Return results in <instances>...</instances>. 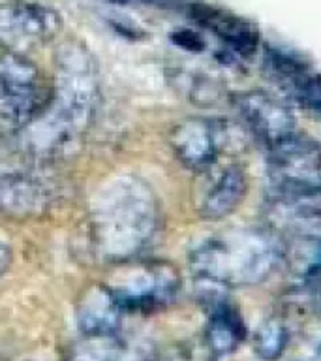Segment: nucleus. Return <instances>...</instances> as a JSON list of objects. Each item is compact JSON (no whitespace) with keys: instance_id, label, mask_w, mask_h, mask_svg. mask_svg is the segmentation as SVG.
Listing matches in <instances>:
<instances>
[{"instance_id":"1a4fd4ad","label":"nucleus","mask_w":321,"mask_h":361,"mask_svg":"<svg viewBox=\"0 0 321 361\" xmlns=\"http://www.w3.org/2000/svg\"><path fill=\"white\" fill-rule=\"evenodd\" d=\"M231 104L241 115L242 123L246 124L248 132L265 143L267 149L297 132V118L291 107L267 90L252 89L239 92L231 98Z\"/></svg>"},{"instance_id":"4be33fe9","label":"nucleus","mask_w":321,"mask_h":361,"mask_svg":"<svg viewBox=\"0 0 321 361\" xmlns=\"http://www.w3.org/2000/svg\"><path fill=\"white\" fill-rule=\"evenodd\" d=\"M320 203H321V186H320Z\"/></svg>"},{"instance_id":"20e7f679","label":"nucleus","mask_w":321,"mask_h":361,"mask_svg":"<svg viewBox=\"0 0 321 361\" xmlns=\"http://www.w3.org/2000/svg\"><path fill=\"white\" fill-rule=\"evenodd\" d=\"M124 314L151 316L177 301L182 286L179 269L163 259H130L106 282Z\"/></svg>"},{"instance_id":"dca6fc26","label":"nucleus","mask_w":321,"mask_h":361,"mask_svg":"<svg viewBox=\"0 0 321 361\" xmlns=\"http://www.w3.org/2000/svg\"><path fill=\"white\" fill-rule=\"evenodd\" d=\"M289 343V327L278 314L267 316L252 335V348L261 361L280 360Z\"/></svg>"},{"instance_id":"9d476101","label":"nucleus","mask_w":321,"mask_h":361,"mask_svg":"<svg viewBox=\"0 0 321 361\" xmlns=\"http://www.w3.org/2000/svg\"><path fill=\"white\" fill-rule=\"evenodd\" d=\"M188 13L199 27L218 36L231 53L248 59L256 55V51L259 49V28L246 17L208 4H190Z\"/></svg>"},{"instance_id":"6e6552de","label":"nucleus","mask_w":321,"mask_h":361,"mask_svg":"<svg viewBox=\"0 0 321 361\" xmlns=\"http://www.w3.org/2000/svg\"><path fill=\"white\" fill-rule=\"evenodd\" d=\"M62 19L58 11L34 0H6L0 4V45L13 53H25L49 44L58 36Z\"/></svg>"},{"instance_id":"f257e3e1","label":"nucleus","mask_w":321,"mask_h":361,"mask_svg":"<svg viewBox=\"0 0 321 361\" xmlns=\"http://www.w3.org/2000/svg\"><path fill=\"white\" fill-rule=\"evenodd\" d=\"M100 104L96 61L79 44H66L56 56L49 104L23 128L28 152L51 157L72 145L89 128Z\"/></svg>"},{"instance_id":"4468645a","label":"nucleus","mask_w":321,"mask_h":361,"mask_svg":"<svg viewBox=\"0 0 321 361\" xmlns=\"http://www.w3.org/2000/svg\"><path fill=\"white\" fill-rule=\"evenodd\" d=\"M248 194V173L241 164H229L220 169L199 203V214L205 220H224L241 207Z\"/></svg>"},{"instance_id":"f03ea898","label":"nucleus","mask_w":321,"mask_h":361,"mask_svg":"<svg viewBox=\"0 0 321 361\" xmlns=\"http://www.w3.org/2000/svg\"><path fill=\"white\" fill-rule=\"evenodd\" d=\"M160 203L156 192L137 175L113 177L90 205V243L98 258L124 264L135 259L156 237Z\"/></svg>"},{"instance_id":"f8f14e48","label":"nucleus","mask_w":321,"mask_h":361,"mask_svg":"<svg viewBox=\"0 0 321 361\" xmlns=\"http://www.w3.org/2000/svg\"><path fill=\"white\" fill-rule=\"evenodd\" d=\"M122 309L106 284L84 288L75 303V320L81 335H111L122 327Z\"/></svg>"},{"instance_id":"412c9836","label":"nucleus","mask_w":321,"mask_h":361,"mask_svg":"<svg viewBox=\"0 0 321 361\" xmlns=\"http://www.w3.org/2000/svg\"><path fill=\"white\" fill-rule=\"evenodd\" d=\"M113 2H122V4H126V2H141V0H113Z\"/></svg>"},{"instance_id":"423d86ee","label":"nucleus","mask_w":321,"mask_h":361,"mask_svg":"<svg viewBox=\"0 0 321 361\" xmlns=\"http://www.w3.org/2000/svg\"><path fill=\"white\" fill-rule=\"evenodd\" d=\"M51 89L27 56L0 51V121L25 128L49 104Z\"/></svg>"},{"instance_id":"ddd939ff","label":"nucleus","mask_w":321,"mask_h":361,"mask_svg":"<svg viewBox=\"0 0 321 361\" xmlns=\"http://www.w3.org/2000/svg\"><path fill=\"white\" fill-rule=\"evenodd\" d=\"M51 190L39 179L25 173L0 175V211L13 219H30L47 211Z\"/></svg>"},{"instance_id":"39448f33","label":"nucleus","mask_w":321,"mask_h":361,"mask_svg":"<svg viewBox=\"0 0 321 361\" xmlns=\"http://www.w3.org/2000/svg\"><path fill=\"white\" fill-rule=\"evenodd\" d=\"M269 173L278 202H320L321 140L293 132L269 149Z\"/></svg>"},{"instance_id":"9b49d317","label":"nucleus","mask_w":321,"mask_h":361,"mask_svg":"<svg viewBox=\"0 0 321 361\" xmlns=\"http://www.w3.org/2000/svg\"><path fill=\"white\" fill-rule=\"evenodd\" d=\"M154 348L143 338L111 335H83L70 350V361H152Z\"/></svg>"},{"instance_id":"6ab92c4d","label":"nucleus","mask_w":321,"mask_h":361,"mask_svg":"<svg viewBox=\"0 0 321 361\" xmlns=\"http://www.w3.org/2000/svg\"><path fill=\"white\" fill-rule=\"evenodd\" d=\"M171 39L175 44L182 47L186 51H191V53H199V51L205 49V39L199 32L196 30H188V28H179L177 32L171 34Z\"/></svg>"},{"instance_id":"aec40b11","label":"nucleus","mask_w":321,"mask_h":361,"mask_svg":"<svg viewBox=\"0 0 321 361\" xmlns=\"http://www.w3.org/2000/svg\"><path fill=\"white\" fill-rule=\"evenodd\" d=\"M11 264V248L10 245L0 237V276L4 275L6 269L10 267Z\"/></svg>"},{"instance_id":"0eeeda50","label":"nucleus","mask_w":321,"mask_h":361,"mask_svg":"<svg viewBox=\"0 0 321 361\" xmlns=\"http://www.w3.org/2000/svg\"><path fill=\"white\" fill-rule=\"evenodd\" d=\"M235 128L224 118L190 117L169 132V145L184 168L207 171L218 162L222 152L235 145Z\"/></svg>"},{"instance_id":"7ed1b4c3","label":"nucleus","mask_w":321,"mask_h":361,"mask_svg":"<svg viewBox=\"0 0 321 361\" xmlns=\"http://www.w3.org/2000/svg\"><path fill=\"white\" fill-rule=\"evenodd\" d=\"M188 264L197 284L258 286L282 265L280 233L269 226H237L194 245Z\"/></svg>"},{"instance_id":"2eb2a0df","label":"nucleus","mask_w":321,"mask_h":361,"mask_svg":"<svg viewBox=\"0 0 321 361\" xmlns=\"http://www.w3.org/2000/svg\"><path fill=\"white\" fill-rule=\"evenodd\" d=\"M248 327L241 312L229 301L208 310V320L205 326L203 344L216 357L233 354L246 341Z\"/></svg>"},{"instance_id":"f3484780","label":"nucleus","mask_w":321,"mask_h":361,"mask_svg":"<svg viewBox=\"0 0 321 361\" xmlns=\"http://www.w3.org/2000/svg\"><path fill=\"white\" fill-rule=\"evenodd\" d=\"M282 87L297 102L298 106L315 113L321 117V73L312 70V66L304 68L289 79H286Z\"/></svg>"},{"instance_id":"a211bd4d","label":"nucleus","mask_w":321,"mask_h":361,"mask_svg":"<svg viewBox=\"0 0 321 361\" xmlns=\"http://www.w3.org/2000/svg\"><path fill=\"white\" fill-rule=\"evenodd\" d=\"M163 361H218V357L210 354L205 344L203 346L180 344V346L169 350V354L163 357Z\"/></svg>"}]
</instances>
